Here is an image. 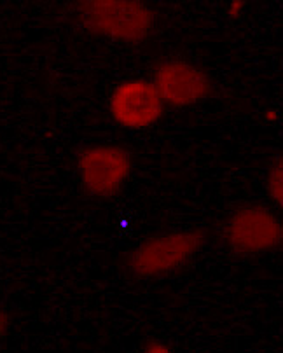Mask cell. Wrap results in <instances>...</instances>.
Wrapping results in <instances>:
<instances>
[{
    "instance_id": "6da1fadb",
    "label": "cell",
    "mask_w": 283,
    "mask_h": 353,
    "mask_svg": "<svg viewBox=\"0 0 283 353\" xmlns=\"http://www.w3.org/2000/svg\"><path fill=\"white\" fill-rule=\"evenodd\" d=\"M86 32L123 44H140L154 32L156 12L136 0H84L74 8Z\"/></svg>"
},
{
    "instance_id": "7a4b0ae2",
    "label": "cell",
    "mask_w": 283,
    "mask_h": 353,
    "mask_svg": "<svg viewBox=\"0 0 283 353\" xmlns=\"http://www.w3.org/2000/svg\"><path fill=\"white\" fill-rule=\"evenodd\" d=\"M205 234L200 230L159 233L140 241L128 254V270L142 280L163 279L187 266L201 252Z\"/></svg>"
},
{
    "instance_id": "3957f363",
    "label": "cell",
    "mask_w": 283,
    "mask_h": 353,
    "mask_svg": "<svg viewBox=\"0 0 283 353\" xmlns=\"http://www.w3.org/2000/svg\"><path fill=\"white\" fill-rule=\"evenodd\" d=\"M222 241L234 256H264L282 245V221L266 205H245L236 208L224 222Z\"/></svg>"
},
{
    "instance_id": "277c9868",
    "label": "cell",
    "mask_w": 283,
    "mask_h": 353,
    "mask_svg": "<svg viewBox=\"0 0 283 353\" xmlns=\"http://www.w3.org/2000/svg\"><path fill=\"white\" fill-rule=\"evenodd\" d=\"M133 170L129 150L117 143H94L77 156V175L94 198L109 199L123 191Z\"/></svg>"
},
{
    "instance_id": "5b68a950",
    "label": "cell",
    "mask_w": 283,
    "mask_h": 353,
    "mask_svg": "<svg viewBox=\"0 0 283 353\" xmlns=\"http://www.w3.org/2000/svg\"><path fill=\"white\" fill-rule=\"evenodd\" d=\"M158 90L151 79L133 77L117 84L109 97V114L117 126L125 130H147L165 114Z\"/></svg>"
},
{
    "instance_id": "8992f818",
    "label": "cell",
    "mask_w": 283,
    "mask_h": 353,
    "mask_svg": "<svg viewBox=\"0 0 283 353\" xmlns=\"http://www.w3.org/2000/svg\"><path fill=\"white\" fill-rule=\"evenodd\" d=\"M151 81L163 103L175 109L201 103L213 90L210 75L201 67L182 58H167L159 61Z\"/></svg>"
},
{
    "instance_id": "52a82bcc",
    "label": "cell",
    "mask_w": 283,
    "mask_h": 353,
    "mask_svg": "<svg viewBox=\"0 0 283 353\" xmlns=\"http://www.w3.org/2000/svg\"><path fill=\"white\" fill-rule=\"evenodd\" d=\"M266 191L275 205L283 203V161L276 156L266 172Z\"/></svg>"
},
{
    "instance_id": "ba28073f",
    "label": "cell",
    "mask_w": 283,
    "mask_h": 353,
    "mask_svg": "<svg viewBox=\"0 0 283 353\" xmlns=\"http://www.w3.org/2000/svg\"><path fill=\"white\" fill-rule=\"evenodd\" d=\"M243 11H245V2H243V0H233V2H229V6H227V16L233 19L240 18V16L243 14Z\"/></svg>"
},
{
    "instance_id": "9c48e42d",
    "label": "cell",
    "mask_w": 283,
    "mask_h": 353,
    "mask_svg": "<svg viewBox=\"0 0 283 353\" xmlns=\"http://www.w3.org/2000/svg\"><path fill=\"white\" fill-rule=\"evenodd\" d=\"M144 353H175L170 346H167L165 343H159V341H151L145 345Z\"/></svg>"
},
{
    "instance_id": "30bf717a",
    "label": "cell",
    "mask_w": 283,
    "mask_h": 353,
    "mask_svg": "<svg viewBox=\"0 0 283 353\" xmlns=\"http://www.w3.org/2000/svg\"><path fill=\"white\" fill-rule=\"evenodd\" d=\"M8 327H9V316L4 310L0 308V339L4 338L6 332H8Z\"/></svg>"
},
{
    "instance_id": "8fae6325",
    "label": "cell",
    "mask_w": 283,
    "mask_h": 353,
    "mask_svg": "<svg viewBox=\"0 0 283 353\" xmlns=\"http://www.w3.org/2000/svg\"><path fill=\"white\" fill-rule=\"evenodd\" d=\"M280 117V112L276 109H269L264 112V121H268V123H276Z\"/></svg>"
}]
</instances>
